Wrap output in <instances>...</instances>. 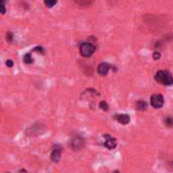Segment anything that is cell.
<instances>
[{"mask_svg": "<svg viewBox=\"0 0 173 173\" xmlns=\"http://www.w3.org/2000/svg\"><path fill=\"white\" fill-rule=\"evenodd\" d=\"M6 66H8V67H12V66H13V62L11 60H8L6 62Z\"/></svg>", "mask_w": 173, "mask_h": 173, "instance_id": "e0dca14e", "label": "cell"}, {"mask_svg": "<svg viewBox=\"0 0 173 173\" xmlns=\"http://www.w3.org/2000/svg\"><path fill=\"white\" fill-rule=\"evenodd\" d=\"M83 145H84V141L82 138H80V137H75V138L71 141V147L75 150L81 149L83 147Z\"/></svg>", "mask_w": 173, "mask_h": 173, "instance_id": "277c9868", "label": "cell"}, {"mask_svg": "<svg viewBox=\"0 0 173 173\" xmlns=\"http://www.w3.org/2000/svg\"><path fill=\"white\" fill-rule=\"evenodd\" d=\"M75 2L79 5H88V4H90L93 0H74Z\"/></svg>", "mask_w": 173, "mask_h": 173, "instance_id": "4fadbf2b", "label": "cell"}, {"mask_svg": "<svg viewBox=\"0 0 173 173\" xmlns=\"http://www.w3.org/2000/svg\"><path fill=\"white\" fill-rule=\"evenodd\" d=\"M58 0H44V2H45V5L49 8H51L53 6H55L56 5V3H57Z\"/></svg>", "mask_w": 173, "mask_h": 173, "instance_id": "30bf717a", "label": "cell"}, {"mask_svg": "<svg viewBox=\"0 0 173 173\" xmlns=\"http://www.w3.org/2000/svg\"><path fill=\"white\" fill-rule=\"evenodd\" d=\"M150 102L154 108H160L164 104V98L161 94H153L150 98Z\"/></svg>", "mask_w": 173, "mask_h": 173, "instance_id": "3957f363", "label": "cell"}, {"mask_svg": "<svg viewBox=\"0 0 173 173\" xmlns=\"http://www.w3.org/2000/svg\"><path fill=\"white\" fill-rule=\"evenodd\" d=\"M60 157H61V148L60 147L55 148L54 150H53L52 155H51L52 160L54 162H58L60 160Z\"/></svg>", "mask_w": 173, "mask_h": 173, "instance_id": "52a82bcc", "label": "cell"}, {"mask_svg": "<svg viewBox=\"0 0 173 173\" xmlns=\"http://www.w3.org/2000/svg\"><path fill=\"white\" fill-rule=\"evenodd\" d=\"M99 107L102 109V110H107L108 109V105H107V103L105 102V101H100Z\"/></svg>", "mask_w": 173, "mask_h": 173, "instance_id": "5bb4252c", "label": "cell"}, {"mask_svg": "<svg viewBox=\"0 0 173 173\" xmlns=\"http://www.w3.org/2000/svg\"><path fill=\"white\" fill-rule=\"evenodd\" d=\"M24 62L25 64H32V63H33L34 60H33L32 56H30V54H26V55H24Z\"/></svg>", "mask_w": 173, "mask_h": 173, "instance_id": "8fae6325", "label": "cell"}, {"mask_svg": "<svg viewBox=\"0 0 173 173\" xmlns=\"http://www.w3.org/2000/svg\"><path fill=\"white\" fill-rule=\"evenodd\" d=\"M12 38H13V35H12V34H11V33L7 34V41L11 42V41H12Z\"/></svg>", "mask_w": 173, "mask_h": 173, "instance_id": "2e32d148", "label": "cell"}, {"mask_svg": "<svg viewBox=\"0 0 173 173\" xmlns=\"http://www.w3.org/2000/svg\"><path fill=\"white\" fill-rule=\"evenodd\" d=\"M115 119L118 122L123 123V125H127V123H130V115L128 114H117L115 115Z\"/></svg>", "mask_w": 173, "mask_h": 173, "instance_id": "5b68a950", "label": "cell"}, {"mask_svg": "<svg viewBox=\"0 0 173 173\" xmlns=\"http://www.w3.org/2000/svg\"><path fill=\"white\" fill-rule=\"evenodd\" d=\"M104 146L107 149L112 150V149H114L115 148V146H117V143H115V140L114 139H108V140L105 141Z\"/></svg>", "mask_w": 173, "mask_h": 173, "instance_id": "ba28073f", "label": "cell"}, {"mask_svg": "<svg viewBox=\"0 0 173 173\" xmlns=\"http://www.w3.org/2000/svg\"><path fill=\"white\" fill-rule=\"evenodd\" d=\"M34 51H39V52H42V53H44V49L43 48H41V47H37L34 49Z\"/></svg>", "mask_w": 173, "mask_h": 173, "instance_id": "ac0fdd59", "label": "cell"}, {"mask_svg": "<svg viewBox=\"0 0 173 173\" xmlns=\"http://www.w3.org/2000/svg\"><path fill=\"white\" fill-rule=\"evenodd\" d=\"M109 65L107 63H101L99 66H98V73L100 75H102V76H105L106 74L108 73V71H109Z\"/></svg>", "mask_w": 173, "mask_h": 173, "instance_id": "8992f818", "label": "cell"}, {"mask_svg": "<svg viewBox=\"0 0 173 173\" xmlns=\"http://www.w3.org/2000/svg\"><path fill=\"white\" fill-rule=\"evenodd\" d=\"M153 58H154V60H159V58H160V53H159V52H154Z\"/></svg>", "mask_w": 173, "mask_h": 173, "instance_id": "9a60e30c", "label": "cell"}, {"mask_svg": "<svg viewBox=\"0 0 173 173\" xmlns=\"http://www.w3.org/2000/svg\"><path fill=\"white\" fill-rule=\"evenodd\" d=\"M96 50L94 45L90 43H83L80 47V54L83 57H91Z\"/></svg>", "mask_w": 173, "mask_h": 173, "instance_id": "7a4b0ae2", "label": "cell"}, {"mask_svg": "<svg viewBox=\"0 0 173 173\" xmlns=\"http://www.w3.org/2000/svg\"><path fill=\"white\" fill-rule=\"evenodd\" d=\"M136 108L139 110H145L147 108V103L144 100H138L136 102Z\"/></svg>", "mask_w": 173, "mask_h": 173, "instance_id": "9c48e42d", "label": "cell"}, {"mask_svg": "<svg viewBox=\"0 0 173 173\" xmlns=\"http://www.w3.org/2000/svg\"><path fill=\"white\" fill-rule=\"evenodd\" d=\"M164 123L167 127H173V118L172 117H166L164 119Z\"/></svg>", "mask_w": 173, "mask_h": 173, "instance_id": "7c38bea8", "label": "cell"}, {"mask_svg": "<svg viewBox=\"0 0 173 173\" xmlns=\"http://www.w3.org/2000/svg\"><path fill=\"white\" fill-rule=\"evenodd\" d=\"M155 79H156V81L163 84V85L165 86H171L173 85V77L172 75L167 72V71H158L155 75Z\"/></svg>", "mask_w": 173, "mask_h": 173, "instance_id": "6da1fadb", "label": "cell"}]
</instances>
